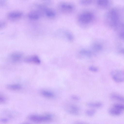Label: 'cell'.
I'll return each instance as SVG.
<instances>
[{
    "label": "cell",
    "mask_w": 124,
    "mask_h": 124,
    "mask_svg": "<svg viewBox=\"0 0 124 124\" xmlns=\"http://www.w3.org/2000/svg\"><path fill=\"white\" fill-rule=\"evenodd\" d=\"M96 3L99 7H103L107 5L108 2L107 0H98L97 1Z\"/></svg>",
    "instance_id": "20"
},
{
    "label": "cell",
    "mask_w": 124,
    "mask_h": 124,
    "mask_svg": "<svg viewBox=\"0 0 124 124\" xmlns=\"http://www.w3.org/2000/svg\"><path fill=\"white\" fill-rule=\"evenodd\" d=\"M79 53L82 55L88 57H91L92 55V53L91 51L85 49H82L80 50Z\"/></svg>",
    "instance_id": "19"
},
{
    "label": "cell",
    "mask_w": 124,
    "mask_h": 124,
    "mask_svg": "<svg viewBox=\"0 0 124 124\" xmlns=\"http://www.w3.org/2000/svg\"><path fill=\"white\" fill-rule=\"evenodd\" d=\"M61 35L66 39L69 42L72 41L74 39V36L70 31L66 30H62L60 31Z\"/></svg>",
    "instance_id": "8"
},
{
    "label": "cell",
    "mask_w": 124,
    "mask_h": 124,
    "mask_svg": "<svg viewBox=\"0 0 124 124\" xmlns=\"http://www.w3.org/2000/svg\"><path fill=\"white\" fill-rule=\"evenodd\" d=\"M109 113L111 114L114 116H118L122 113V111L114 107L111 108L108 110Z\"/></svg>",
    "instance_id": "14"
},
{
    "label": "cell",
    "mask_w": 124,
    "mask_h": 124,
    "mask_svg": "<svg viewBox=\"0 0 124 124\" xmlns=\"http://www.w3.org/2000/svg\"><path fill=\"white\" fill-rule=\"evenodd\" d=\"M23 55V54L20 52H14L10 54L8 59L10 61L12 62H17L20 60Z\"/></svg>",
    "instance_id": "6"
},
{
    "label": "cell",
    "mask_w": 124,
    "mask_h": 124,
    "mask_svg": "<svg viewBox=\"0 0 124 124\" xmlns=\"http://www.w3.org/2000/svg\"><path fill=\"white\" fill-rule=\"evenodd\" d=\"M28 118L32 122L39 123L50 121L52 119L53 116L48 114L43 115L33 114L30 115Z\"/></svg>",
    "instance_id": "2"
},
{
    "label": "cell",
    "mask_w": 124,
    "mask_h": 124,
    "mask_svg": "<svg viewBox=\"0 0 124 124\" xmlns=\"http://www.w3.org/2000/svg\"><path fill=\"white\" fill-rule=\"evenodd\" d=\"M111 98L115 100L124 102V97L116 93H114L110 96Z\"/></svg>",
    "instance_id": "16"
},
{
    "label": "cell",
    "mask_w": 124,
    "mask_h": 124,
    "mask_svg": "<svg viewBox=\"0 0 124 124\" xmlns=\"http://www.w3.org/2000/svg\"><path fill=\"white\" fill-rule=\"evenodd\" d=\"M1 121L3 123H6L8 122V120L6 118H2L0 119Z\"/></svg>",
    "instance_id": "28"
},
{
    "label": "cell",
    "mask_w": 124,
    "mask_h": 124,
    "mask_svg": "<svg viewBox=\"0 0 124 124\" xmlns=\"http://www.w3.org/2000/svg\"><path fill=\"white\" fill-rule=\"evenodd\" d=\"M94 16L92 12L89 11H85L81 13L77 18L78 23L83 25H89L93 21Z\"/></svg>",
    "instance_id": "1"
},
{
    "label": "cell",
    "mask_w": 124,
    "mask_h": 124,
    "mask_svg": "<svg viewBox=\"0 0 124 124\" xmlns=\"http://www.w3.org/2000/svg\"><path fill=\"white\" fill-rule=\"evenodd\" d=\"M109 19L110 20V25L115 26L117 25L118 20L117 14L115 10H112L108 14Z\"/></svg>",
    "instance_id": "5"
},
{
    "label": "cell",
    "mask_w": 124,
    "mask_h": 124,
    "mask_svg": "<svg viewBox=\"0 0 124 124\" xmlns=\"http://www.w3.org/2000/svg\"><path fill=\"white\" fill-rule=\"evenodd\" d=\"M120 52L122 54H124V49L121 50L120 51Z\"/></svg>",
    "instance_id": "29"
},
{
    "label": "cell",
    "mask_w": 124,
    "mask_h": 124,
    "mask_svg": "<svg viewBox=\"0 0 124 124\" xmlns=\"http://www.w3.org/2000/svg\"><path fill=\"white\" fill-rule=\"evenodd\" d=\"M40 7L43 9L46 16L48 17L52 18L56 16L55 12L53 9L48 8L41 6Z\"/></svg>",
    "instance_id": "10"
},
{
    "label": "cell",
    "mask_w": 124,
    "mask_h": 124,
    "mask_svg": "<svg viewBox=\"0 0 124 124\" xmlns=\"http://www.w3.org/2000/svg\"><path fill=\"white\" fill-rule=\"evenodd\" d=\"M87 105L90 107L93 108H99L102 106V103L99 102H90L88 103Z\"/></svg>",
    "instance_id": "18"
},
{
    "label": "cell",
    "mask_w": 124,
    "mask_h": 124,
    "mask_svg": "<svg viewBox=\"0 0 124 124\" xmlns=\"http://www.w3.org/2000/svg\"><path fill=\"white\" fill-rule=\"evenodd\" d=\"M41 94L45 97L48 98H52L54 97V94L52 92L46 90H43L40 92Z\"/></svg>",
    "instance_id": "13"
},
{
    "label": "cell",
    "mask_w": 124,
    "mask_h": 124,
    "mask_svg": "<svg viewBox=\"0 0 124 124\" xmlns=\"http://www.w3.org/2000/svg\"><path fill=\"white\" fill-rule=\"evenodd\" d=\"M5 97L3 95H1L0 96V102L1 103H4L6 101Z\"/></svg>",
    "instance_id": "25"
},
{
    "label": "cell",
    "mask_w": 124,
    "mask_h": 124,
    "mask_svg": "<svg viewBox=\"0 0 124 124\" xmlns=\"http://www.w3.org/2000/svg\"><path fill=\"white\" fill-rule=\"evenodd\" d=\"M29 18L32 20H35L39 19L40 17V14L38 11L33 10L29 12L28 14Z\"/></svg>",
    "instance_id": "12"
},
{
    "label": "cell",
    "mask_w": 124,
    "mask_h": 124,
    "mask_svg": "<svg viewBox=\"0 0 124 124\" xmlns=\"http://www.w3.org/2000/svg\"><path fill=\"white\" fill-rule=\"evenodd\" d=\"M6 23L4 21H2L0 22V28L2 29L4 28L6 25Z\"/></svg>",
    "instance_id": "26"
},
{
    "label": "cell",
    "mask_w": 124,
    "mask_h": 124,
    "mask_svg": "<svg viewBox=\"0 0 124 124\" xmlns=\"http://www.w3.org/2000/svg\"><path fill=\"white\" fill-rule=\"evenodd\" d=\"M22 124H29L28 123H23Z\"/></svg>",
    "instance_id": "30"
},
{
    "label": "cell",
    "mask_w": 124,
    "mask_h": 124,
    "mask_svg": "<svg viewBox=\"0 0 124 124\" xmlns=\"http://www.w3.org/2000/svg\"><path fill=\"white\" fill-rule=\"evenodd\" d=\"M93 0H80V4L83 5L87 6L90 5L92 2Z\"/></svg>",
    "instance_id": "22"
},
{
    "label": "cell",
    "mask_w": 124,
    "mask_h": 124,
    "mask_svg": "<svg viewBox=\"0 0 124 124\" xmlns=\"http://www.w3.org/2000/svg\"><path fill=\"white\" fill-rule=\"evenodd\" d=\"M96 111L94 109H88L86 110L85 113L86 114L89 116H93L95 114Z\"/></svg>",
    "instance_id": "21"
},
{
    "label": "cell",
    "mask_w": 124,
    "mask_h": 124,
    "mask_svg": "<svg viewBox=\"0 0 124 124\" xmlns=\"http://www.w3.org/2000/svg\"><path fill=\"white\" fill-rule=\"evenodd\" d=\"M22 12L19 11H13L9 12L8 15V17L12 19H16L20 17L22 15Z\"/></svg>",
    "instance_id": "11"
},
{
    "label": "cell",
    "mask_w": 124,
    "mask_h": 124,
    "mask_svg": "<svg viewBox=\"0 0 124 124\" xmlns=\"http://www.w3.org/2000/svg\"><path fill=\"white\" fill-rule=\"evenodd\" d=\"M67 111L69 114L74 115H77L79 114L80 109L77 106L71 104L66 108Z\"/></svg>",
    "instance_id": "7"
},
{
    "label": "cell",
    "mask_w": 124,
    "mask_h": 124,
    "mask_svg": "<svg viewBox=\"0 0 124 124\" xmlns=\"http://www.w3.org/2000/svg\"><path fill=\"white\" fill-rule=\"evenodd\" d=\"M91 48L94 51L97 52L100 51L102 50V46L99 43H94L92 44Z\"/></svg>",
    "instance_id": "17"
},
{
    "label": "cell",
    "mask_w": 124,
    "mask_h": 124,
    "mask_svg": "<svg viewBox=\"0 0 124 124\" xmlns=\"http://www.w3.org/2000/svg\"><path fill=\"white\" fill-rule=\"evenodd\" d=\"M71 98L72 99L75 100H79V98L76 96L73 95L71 96Z\"/></svg>",
    "instance_id": "27"
},
{
    "label": "cell",
    "mask_w": 124,
    "mask_h": 124,
    "mask_svg": "<svg viewBox=\"0 0 124 124\" xmlns=\"http://www.w3.org/2000/svg\"><path fill=\"white\" fill-rule=\"evenodd\" d=\"M89 69L91 71L93 72H97L98 70V69L97 68L93 66L90 67L89 68Z\"/></svg>",
    "instance_id": "24"
},
{
    "label": "cell",
    "mask_w": 124,
    "mask_h": 124,
    "mask_svg": "<svg viewBox=\"0 0 124 124\" xmlns=\"http://www.w3.org/2000/svg\"><path fill=\"white\" fill-rule=\"evenodd\" d=\"M7 88L9 90H20L22 87L19 84H13L8 85L7 86Z\"/></svg>",
    "instance_id": "15"
},
{
    "label": "cell",
    "mask_w": 124,
    "mask_h": 124,
    "mask_svg": "<svg viewBox=\"0 0 124 124\" xmlns=\"http://www.w3.org/2000/svg\"><path fill=\"white\" fill-rule=\"evenodd\" d=\"M113 79L117 82H124V71L119 70H114L111 73Z\"/></svg>",
    "instance_id": "4"
},
{
    "label": "cell",
    "mask_w": 124,
    "mask_h": 124,
    "mask_svg": "<svg viewBox=\"0 0 124 124\" xmlns=\"http://www.w3.org/2000/svg\"><path fill=\"white\" fill-rule=\"evenodd\" d=\"M58 8L62 13L69 14L72 13L74 10L75 7L72 4L68 2H62L58 5Z\"/></svg>",
    "instance_id": "3"
},
{
    "label": "cell",
    "mask_w": 124,
    "mask_h": 124,
    "mask_svg": "<svg viewBox=\"0 0 124 124\" xmlns=\"http://www.w3.org/2000/svg\"><path fill=\"white\" fill-rule=\"evenodd\" d=\"M24 61L26 62L36 64H39L41 62L40 58L36 55H33L28 57L24 59Z\"/></svg>",
    "instance_id": "9"
},
{
    "label": "cell",
    "mask_w": 124,
    "mask_h": 124,
    "mask_svg": "<svg viewBox=\"0 0 124 124\" xmlns=\"http://www.w3.org/2000/svg\"><path fill=\"white\" fill-rule=\"evenodd\" d=\"M114 107L121 110H124V104L116 103L114 104Z\"/></svg>",
    "instance_id": "23"
}]
</instances>
